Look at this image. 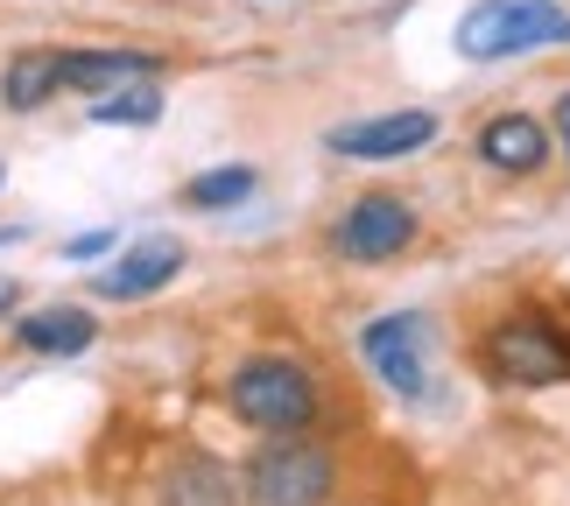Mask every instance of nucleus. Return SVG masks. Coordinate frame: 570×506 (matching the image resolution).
Returning a JSON list of instances; mask_svg holds the SVG:
<instances>
[{"mask_svg":"<svg viewBox=\"0 0 570 506\" xmlns=\"http://www.w3.org/2000/svg\"><path fill=\"white\" fill-rule=\"evenodd\" d=\"M226 408L261 436H289L317 423V373L303 359H282V351H254V359L233 366L226 380Z\"/></svg>","mask_w":570,"mask_h":506,"instance_id":"obj_1","label":"nucleus"},{"mask_svg":"<svg viewBox=\"0 0 570 506\" xmlns=\"http://www.w3.org/2000/svg\"><path fill=\"white\" fill-rule=\"evenodd\" d=\"M570 42V14L557 0H472L458 14V57L472 63H508L529 50H563Z\"/></svg>","mask_w":570,"mask_h":506,"instance_id":"obj_2","label":"nucleus"},{"mask_svg":"<svg viewBox=\"0 0 570 506\" xmlns=\"http://www.w3.org/2000/svg\"><path fill=\"white\" fill-rule=\"evenodd\" d=\"M239 493L254 506H332L338 493V457L317 444L311 429H289V436H268L247 472H239Z\"/></svg>","mask_w":570,"mask_h":506,"instance_id":"obj_3","label":"nucleus"},{"mask_svg":"<svg viewBox=\"0 0 570 506\" xmlns=\"http://www.w3.org/2000/svg\"><path fill=\"white\" fill-rule=\"evenodd\" d=\"M479 366L500 387H563L570 380V331L550 310H508L479 338Z\"/></svg>","mask_w":570,"mask_h":506,"instance_id":"obj_4","label":"nucleus"},{"mask_svg":"<svg viewBox=\"0 0 570 506\" xmlns=\"http://www.w3.org/2000/svg\"><path fill=\"white\" fill-rule=\"evenodd\" d=\"M360 351L366 366L387 380V394H402V401H423L430 394V317L423 310H387L360 331Z\"/></svg>","mask_w":570,"mask_h":506,"instance_id":"obj_5","label":"nucleus"},{"mask_svg":"<svg viewBox=\"0 0 570 506\" xmlns=\"http://www.w3.org/2000/svg\"><path fill=\"white\" fill-rule=\"evenodd\" d=\"M415 232H423V218H415L409 197H353V205L338 211V226H332V247L345 260H360V268H374V260H394V254H409L415 247Z\"/></svg>","mask_w":570,"mask_h":506,"instance_id":"obj_6","label":"nucleus"},{"mask_svg":"<svg viewBox=\"0 0 570 506\" xmlns=\"http://www.w3.org/2000/svg\"><path fill=\"white\" fill-rule=\"evenodd\" d=\"M436 141V113H423V106H402V113H366V120H345L324 135V148L345 162H402L415 156V148Z\"/></svg>","mask_w":570,"mask_h":506,"instance_id":"obj_7","label":"nucleus"},{"mask_svg":"<svg viewBox=\"0 0 570 506\" xmlns=\"http://www.w3.org/2000/svg\"><path fill=\"white\" fill-rule=\"evenodd\" d=\"M177 275H184V239L156 232V239H135V247H120V254L92 275V289H99L106 302H141V296L169 289Z\"/></svg>","mask_w":570,"mask_h":506,"instance_id":"obj_8","label":"nucleus"},{"mask_svg":"<svg viewBox=\"0 0 570 506\" xmlns=\"http://www.w3.org/2000/svg\"><path fill=\"white\" fill-rule=\"evenodd\" d=\"M479 162L500 169V176H535L542 162H550V127L529 120V113H493L487 127H479Z\"/></svg>","mask_w":570,"mask_h":506,"instance_id":"obj_9","label":"nucleus"},{"mask_svg":"<svg viewBox=\"0 0 570 506\" xmlns=\"http://www.w3.org/2000/svg\"><path fill=\"white\" fill-rule=\"evenodd\" d=\"M239 472H226L218 457L205 450H184L169 457V472L156 478V506H239Z\"/></svg>","mask_w":570,"mask_h":506,"instance_id":"obj_10","label":"nucleus"},{"mask_svg":"<svg viewBox=\"0 0 570 506\" xmlns=\"http://www.w3.org/2000/svg\"><path fill=\"white\" fill-rule=\"evenodd\" d=\"M141 78H163V57L156 50H63V92H120V85H141Z\"/></svg>","mask_w":570,"mask_h":506,"instance_id":"obj_11","label":"nucleus"},{"mask_svg":"<svg viewBox=\"0 0 570 506\" xmlns=\"http://www.w3.org/2000/svg\"><path fill=\"white\" fill-rule=\"evenodd\" d=\"M92 338H99V317L78 310V302H42V310L14 317V345L42 351V359H78V351H92Z\"/></svg>","mask_w":570,"mask_h":506,"instance_id":"obj_12","label":"nucleus"},{"mask_svg":"<svg viewBox=\"0 0 570 506\" xmlns=\"http://www.w3.org/2000/svg\"><path fill=\"white\" fill-rule=\"evenodd\" d=\"M57 92H63V50H50V42L14 50L8 71H0V106H8V113H36V106H50Z\"/></svg>","mask_w":570,"mask_h":506,"instance_id":"obj_13","label":"nucleus"},{"mask_svg":"<svg viewBox=\"0 0 570 506\" xmlns=\"http://www.w3.org/2000/svg\"><path fill=\"white\" fill-rule=\"evenodd\" d=\"M254 183H261V169L226 162V169L190 176V183H184V205H190V211H233V205H247V197H254Z\"/></svg>","mask_w":570,"mask_h":506,"instance_id":"obj_14","label":"nucleus"},{"mask_svg":"<svg viewBox=\"0 0 570 506\" xmlns=\"http://www.w3.org/2000/svg\"><path fill=\"white\" fill-rule=\"evenodd\" d=\"M92 120H99V127H156V120H163V78H141V85H120V92H99V99H92Z\"/></svg>","mask_w":570,"mask_h":506,"instance_id":"obj_15","label":"nucleus"},{"mask_svg":"<svg viewBox=\"0 0 570 506\" xmlns=\"http://www.w3.org/2000/svg\"><path fill=\"white\" fill-rule=\"evenodd\" d=\"M63 254H71V260H99V254H114V232H78Z\"/></svg>","mask_w":570,"mask_h":506,"instance_id":"obj_16","label":"nucleus"},{"mask_svg":"<svg viewBox=\"0 0 570 506\" xmlns=\"http://www.w3.org/2000/svg\"><path fill=\"white\" fill-rule=\"evenodd\" d=\"M14 302H21V281H8V275H0V324L14 317Z\"/></svg>","mask_w":570,"mask_h":506,"instance_id":"obj_17","label":"nucleus"},{"mask_svg":"<svg viewBox=\"0 0 570 506\" xmlns=\"http://www.w3.org/2000/svg\"><path fill=\"white\" fill-rule=\"evenodd\" d=\"M557 141H563V156H570V92H557Z\"/></svg>","mask_w":570,"mask_h":506,"instance_id":"obj_18","label":"nucleus"},{"mask_svg":"<svg viewBox=\"0 0 570 506\" xmlns=\"http://www.w3.org/2000/svg\"><path fill=\"white\" fill-rule=\"evenodd\" d=\"M0 183H8V176H0Z\"/></svg>","mask_w":570,"mask_h":506,"instance_id":"obj_19","label":"nucleus"}]
</instances>
